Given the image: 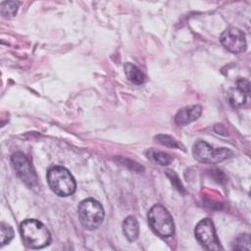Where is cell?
<instances>
[{
	"instance_id": "13",
	"label": "cell",
	"mask_w": 251,
	"mask_h": 251,
	"mask_svg": "<svg viewBox=\"0 0 251 251\" xmlns=\"http://www.w3.org/2000/svg\"><path fill=\"white\" fill-rule=\"evenodd\" d=\"M147 156L150 160L161 166H167L173 161V158L169 154L161 151H156L154 149H149L147 151Z\"/></svg>"
},
{
	"instance_id": "4",
	"label": "cell",
	"mask_w": 251,
	"mask_h": 251,
	"mask_svg": "<svg viewBox=\"0 0 251 251\" xmlns=\"http://www.w3.org/2000/svg\"><path fill=\"white\" fill-rule=\"evenodd\" d=\"M77 213L81 225L89 230L97 228L105 217L102 205L92 198L81 201L77 207Z\"/></svg>"
},
{
	"instance_id": "8",
	"label": "cell",
	"mask_w": 251,
	"mask_h": 251,
	"mask_svg": "<svg viewBox=\"0 0 251 251\" xmlns=\"http://www.w3.org/2000/svg\"><path fill=\"white\" fill-rule=\"evenodd\" d=\"M222 45L231 53L244 52L247 46L244 32L237 27H228L223 31L220 37Z\"/></svg>"
},
{
	"instance_id": "14",
	"label": "cell",
	"mask_w": 251,
	"mask_h": 251,
	"mask_svg": "<svg viewBox=\"0 0 251 251\" xmlns=\"http://www.w3.org/2000/svg\"><path fill=\"white\" fill-rule=\"evenodd\" d=\"M19 5H20V3L16 2V1H4V2H1V4H0L1 15L4 18H12V17H14L17 14V12H18Z\"/></svg>"
},
{
	"instance_id": "16",
	"label": "cell",
	"mask_w": 251,
	"mask_h": 251,
	"mask_svg": "<svg viewBox=\"0 0 251 251\" xmlns=\"http://www.w3.org/2000/svg\"><path fill=\"white\" fill-rule=\"evenodd\" d=\"M232 249L236 250H249L250 249V237L248 233L240 234L233 242Z\"/></svg>"
},
{
	"instance_id": "17",
	"label": "cell",
	"mask_w": 251,
	"mask_h": 251,
	"mask_svg": "<svg viewBox=\"0 0 251 251\" xmlns=\"http://www.w3.org/2000/svg\"><path fill=\"white\" fill-rule=\"evenodd\" d=\"M155 139L162 145L168 146V147H173V148H179L180 144L177 143L176 140H175L173 137L165 134H159L155 136Z\"/></svg>"
},
{
	"instance_id": "15",
	"label": "cell",
	"mask_w": 251,
	"mask_h": 251,
	"mask_svg": "<svg viewBox=\"0 0 251 251\" xmlns=\"http://www.w3.org/2000/svg\"><path fill=\"white\" fill-rule=\"evenodd\" d=\"M14 237L13 228L5 223H1L0 225V243L1 246L9 243Z\"/></svg>"
},
{
	"instance_id": "10",
	"label": "cell",
	"mask_w": 251,
	"mask_h": 251,
	"mask_svg": "<svg viewBox=\"0 0 251 251\" xmlns=\"http://www.w3.org/2000/svg\"><path fill=\"white\" fill-rule=\"evenodd\" d=\"M202 114V107L200 105H192L181 108L175 116V123L177 126H186L196 121Z\"/></svg>"
},
{
	"instance_id": "6",
	"label": "cell",
	"mask_w": 251,
	"mask_h": 251,
	"mask_svg": "<svg viewBox=\"0 0 251 251\" xmlns=\"http://www.w3.org/2000/svg\"><path fill=\"white\" fill-rule=\"evenodd\" d=\"M11 164L17 176L27 186L33 187L37 182L36 173L29 159L22 152H16L11 157Z\"/></svg>"
},
{
	"instance_id": "9",
	"label": "cell",
	"mask_w": 251,
	"mask_h": 251,
	"mask_svg": "<svg viewBox=\"0 0 251 251\" xmlns=\"http://www.w3.org/2000/svg\"><path fill=\"white\" fill-rule=\"evenodd\" d=\"M249 93V81L240 78L236 81V86L232 87L227 92V98L232 107H240L246 101V96Z\"/></svg>"
},
{
	"instance_id": "7",
	"label": "cell",
	"mask_w": 251,
	"mask_h": 251,
	"mask_svg": "<svg viewBox=\"0 0 251 251\" xmlns=\"http://www.w3.org/2000/svg\"><path fill=\"white\" fill-rule=\"evenodd\" d=\"M195 237L208 250H220L222 249L220 241L217 237L215 226L213 222L206 218L201 220L194 229Z\"/></svg>"
},
{
	"instance_id": "5",
	"label": "cell",
	"mask_w": 251,
	"mask_h": 251,
	"mask_svg": "<svg viewBox=\"0 0 251 251\" xmlns=\"http://www.w3.org/2000/svg\"><path fill=\"white\" fill-rule=\"evenodd\" d=\"M194 158L206 164H218L232 156V152L227 148H214L205 141H197L192 149Z\"/></svg>"
},
{
	"instance_id": "2",
	"label": "cell",
	"mask_w": 251,
	"mask_h": 251,
	"mask_svg": "<svg viewBox=\"0 0 251 251\" xmlns=\"http://www.w3.org/2000/svg\"><path fill=\"white\" fill-rule=\"evenodd\" d=\"M47 181L51 190L61 197L74 194L76 188V183L72 174L61 166H55L49 169Z\"/></svg>"
},
{
	"instance_id": "12",
	"label": "cell",
	"mask_w": 251,
	"mask_h": 251,
	"mask_svg": "<svg viewBox=\"0 0 251 251\" xmlns=\"http://www.w3.org/2000/svg\"><path fill=\"white\" fill-rule=\"evenodd\" d=\"M124 70L126 76L130 82L134 84H142L146 81V75L135 65L131 63H126Z\"/></svg>"
},
{
	"instance_id": "11",
	"label": "cell",
	"mask_w": 251,
	"mask_h": 251,
	"mask_svg": "<svg viewBox=\"0 0 251 251\" xmlns=\"http://www.w3.org/2000/svg\"><path fill=\"white\" fill-rule=\"evenodd\" d=\"M123 232L129 241L137 239L139 234V225L135 217L128 216L123 222Z\"/></svg>"
},
{
	"instance_id": "1",
	"label": "cell",
	"mask_w": 251,
	"mask_h": 251,
	"mask_svg": "<svg viewBox=\"0 0 251 251\" xmlns=\"http://www.w3.org/2000/svg\"><path fill=\"white\" fill-rule=\"evenodd\" d=\"M20 232L25 245L31 249H41L51 243L52 237L47 227L35 219H26L20 226Z\"/></svg>"
},
{
	"instance_id": "3",
	"label": "cell",
	"mask_w": 251,
	"mask_h": 251,
	"mask_svg": "<svg viewBox=\"0 0 251 251\" xmlns=\"http://www.w3.org/2000/svg\"><path fill=\"white\" fill-rule=\"evenodd\" d=\"M148 223L152 230L161 237L175 233V224L170 212L161 204L154 205L148 212Z\"/></svg>"
}]
</instances>
